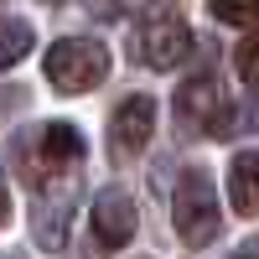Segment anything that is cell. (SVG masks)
<instances>
[{
    "label": "cell",
    "mask_w": 259,
    "mask_h": 259,
    "mask_svg": "<svg viewBox=\"0 0 259 259\" xmlns=\"http://www.w3.org/2000/svg\"><path fill=\"white\" fill-rule=\"evenodd\" d=\"M171 223H177V239L187 249H207L223 233V212H218V187L202 166L182 171L177 197H171Z\"/></svg>",
    "instance_id": "cell-1"
},
{
    "label": "cell",
    "mask_w": 259,
    "mask_h": 259,
    "mask_svg": "<svg viewBox=\"0 0 259 259\" xmlns=\"http://www.w3.org/2000/svg\"><path fill=\"white\" fill-rule=\"evenodd\" d=\"M41 73H47V83L57 94H89L109 73V47L94 41V36H62L57 47H47Z\"/></svg>",
    "instance_id": "cell-2"
},
{
    "label": "cell",
    "mask_w": 259,
    "mask_h": 259,
    "mask_svg": "<svg viewBox=\"0 0 259 259\" xmlns=\"http://www.w3.org/2000/svg\"><path fill=\"white\" fill-rule=\"evenodd\" d=\"M177 119L192 135L197 130L202 135H233V124H239V114H233V104H228V94L218 89L212 73H197L177 89Z\"/></svg>",
    "instance_id": "cell-3"
},
{
    "label": "cell",
    "mask_w": 259,
    "mask_h": 259,
    "mask_svg": "<svg viewBox=\"0 0 259 259\" xmlns=\"http://www.w3.org/2000/svg\"><path fill=\"white\" fill-rule=\"evenodd\" d=\"M135 57L145 62V68H177V62L192 57V26L177 16V11H150L140 21V31H135Z\"/></svg>",
    "instance_id": "cell-4"
},
{
    "label": "cell",
    "mask_w": 259,
    "mask_h": 259,
    "mask_svg": "<svg viewBox=\"0 0 259 259\" xmlns=\"http://www.w3.org/2000/svg\"><path fill=\"white\" fill-rule=\"evenodd\" d=\"M83 150H89V145H83V135H78L73 124H62V119L41 124V135H36V166L41 171H26V182L31 177L41 182V177H57V171H73L83 161Z\"/></svg>",
    "instance_id": "cell-5"
},
{
    "label": "cell",
    "mask_w": 259,
    "mask_h": 259,
    "mask_svg": "<svg viewBox=\"0 0 259 259\" xmlns=\"http://www.w3.org/2000/svg\"><path fill=\"white\" fill-rule=\"evenodd\" d=\"M150 135H156V99H145V94H130L114 119H109V145L124 150V156H135V150L150 145Z\"/></svg>",
    "instance_id": "cell-6"
},
{
    "label": "cell",
    "mask_w": 259,
    "mask_h": 259,
    "mask_svg": "<svg viewBox=\"0 0 259 259\" xmlns=\"http://www.w3.org/2000/svg\"><path fill=\"white\" fill-rule=\"evenodd\" d=\"M89 223H94V239L104 249H124L130 239H135V202L124 197V192H99L94 197V212H89Z\"/></svg>",
    "instance_id": "cell-7"
},
{
    "label": "cell",
    "mask_w": 259,
    "mask_h": 259,
    "mask_svg": "<svg viewBox=\"0 0 259 259\" xmlns=\"http://www.w3.org/2000/svg\"><path fill=\"white\" fill-rule=\"evenodd\" d=\"M228 197L244 218H259V150H239L228 161Z\"/></svg>",
    "instance_id": "cell-8"
},
{
    "label": "cell",
    "mask_w": 259,
    "mask_h": 259,
    "mask_svg": "<svg viewBox=\"0 0 259 259\" xmlns=\"http://www.w3.org/2000/svg\"><path fill=\"white\" fill-rule=\"evenodd\" d=\"M26 52H31V26L26 21H0V73L16 68Z\"/></svg>",
    "instance_id": "cell-9"
},
{
    "label": "cell",
    "mask_w": 259,
    "mask_h": 259,
    "mask_svg": "<svg viewBox=\"0 0 259 259\" xmlns=\"http://www.w3.org/2000/svg\"><path fill=\"white\" fill-rule=\"evenodd\" d=\"M212 16H218L223 26L249 31V26H259V0H212Z\"/></svg>",
    "instance_id": "cell-10"
},
{
    "label": "cell",
    "mask_w": 259,
    "mask_h": 259,
    "mask_svg": "<svg viewBox=\"0 0 259 259\" xmlns=\"http://www.w3.org/2000/svg\"><path fill=\"white\" fill-rule=\"evenodd\" d=\"M233 68H239V78L249 83V89H259V36L239 41V52H233Z\"/></svg>",
    "instance_id": "cell-11"
},
{
    "label": "cell",
    "mask_w": 259,
    "mask_h": 259,
    "mask_svg": "<svg viewBox=\"0 0 259 259\" xmlns=\"http://www.w3.org/2000/svg\"><path fill=\"white\" fill-rule=\"evenodd\" d=\"M6 218H11V192H6V177H0V228H6Z\"/></svg>",
    "instance_id": "cell-12"
},
{
    "label": "cell",
    "mask_w": 259,
    "mask_h": 259,
    "mask_svg": "<svg viewBox=\"0 0 259 259\" xmlns=\"http://www.w3.org/2000/svg\"><path fill=\"white\" fill-rule=\"evenodd\" d=\"M239 259H259V244H249V249H244V254H239Z\"/></svg>",
    "instance_id": "cell-13"
},
{
    "label": "cell",
    "mask_w": 259,
    "mask_h": 259,
    "mask_svg": "<svg viewBox=\"0 0 259 259\" xmlns=\"http://www.w3.org/2000/svg\"><path fill=\"white\" fill-rule=\"evenodd\" d=\"M0 6H6V0H0Z\"/></svg>",
    "instance_id": "cell-14"
}]
</instances>
